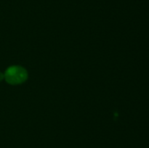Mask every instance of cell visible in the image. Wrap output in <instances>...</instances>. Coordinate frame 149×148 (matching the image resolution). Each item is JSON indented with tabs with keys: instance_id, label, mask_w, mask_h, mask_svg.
<instances>
[{
	"instance_id": "cell-1",
	"label": "cell",
	"mask_w": 149,
	"mask_h": 148,
	"mask_svg": "<svg viewBox=\"0 0 149 148\" xmlns=\"http://www.w3.org/2000/svg\"><path fill=\"white\" fill-rule=\"evenodd\" d=\"M5 76L7 81L12 84H16L24 79L25 73L22 69L15 67L7 71Z\"/></svg>"
},
{
	"instance_id": "cell-2",
	"label": "cell",
	"mask_w": 149,
	"mask_h": 148,
	"mask_svg": "<svg viewBox=\"0 0 149 148\" xmlns=\"http://www.w3.org/2000/svg\"><path fill=\"white\" fill-rule=\"evenodd\" d=\"M1 78H2V75H1V74L0 73V80H1Z\"/></svg>"
}]
</instances>
